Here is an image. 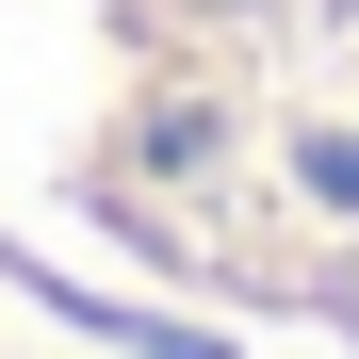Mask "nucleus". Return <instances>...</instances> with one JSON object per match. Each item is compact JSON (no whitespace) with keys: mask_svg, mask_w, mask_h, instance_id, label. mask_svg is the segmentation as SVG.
Listing matches in <instances>:
<instances>
[{"mask_svg":"<svg viewBox=\"0 0 359 359\" xmlns=\"http://www.w3.org/2000/svg\"><path fill=\"white\" fill-rule=\"evenodd\" d=\"M0 66L66 82L131 212H278L359 245V0H0Z\"/></svg>","mask_w":359,"mask_h":359,"instance_id":"f257e3e1","label":"nucleus"}]
</instances>
